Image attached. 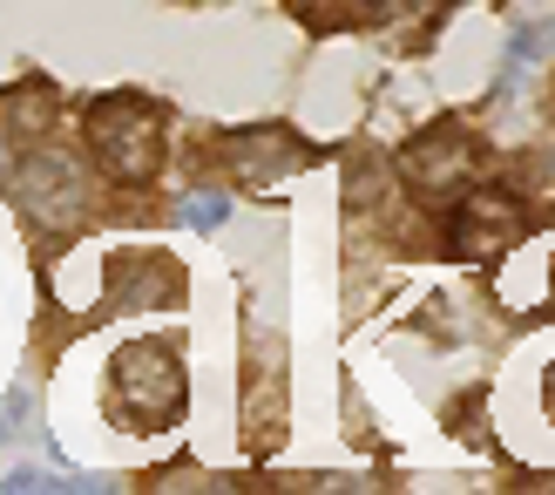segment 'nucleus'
Listing matches in <instances>:
<instances>
[{"label": "nucleus", "mask_w": 555, "mask_h": 495, "mask_svg": "<svg viewBox=\"0 0 555 495\" xmlns=\"http://www.w3.org/2000/svg\"><path fill=\"white\" fill-rule=\"evenodd\" d=\"M89 143H95L108 177L143 183L163 163V109L143 102V96H102L89 109Z\"/></svg>", "instance_id": "obj_1"}, {"label": "nucleus", "mask_w": 555, "mask_h": 495, "mask_svg": "<svg viewBox=\"0 0 555 495\" xmlns=\"http://www.w3.org/2000/svg\"><path fill=\"white\" fill-rule=\"evenodd\" d=\"M14 204L27 211V225H48V231H68L89 217V177L81 163L62 150H35L14 170Z\"/></svg>", "instance_id": "obj_2"}, {"label": "nucleus", "mask_w": 555, "mask_h": 495, "mask_svg": "<svg viewBox=\"0 0 555 495\" xmlns=\"http://www.w3.org/2000/svg\"><path fill=\"white\" fill-rule=\"evenodd\" d=\"M400 177L421 190L427 204L461 198V190L475 183V136H467L461 123H440V129H427V136H413L406 156H400Z\"/></svg>", "instance_id": "obj_3"}, {"label": "nucleus", "mask_w": 555, "mask_h": 495, "mask_svg": "<svg viewBox=\"0 0 555 495\" xmlns=\"http://www.w3.org/2000/svg\"><path fill=\"white\" fill-rule=\"evenodd\" d=\"M108 380H116V394L129 401L135 421H170V415H183V367L170 360V346H156V340L129 346L122 360L108 367Z\"/></svg>", "instance_id": "obj_4"}, {"label": "nucleus", "mask_w": 555, "mask_h": 495, "mask_svg": "<svg viewBox=\"0 0 555 495\" xmlns=\"http://www.w3.org/2000/svg\"><path fill=\"white\" fill-rule=\"evenodd\" d=\"M217 150H224L244 177H285L292 163L305 156V143H298L292 129H237V136H224Z\"/></svg>", "instance_id": "obj_5"}, {"label": "nucleus", "mask_w": 555, "mask_h": 495, "mask_svg": "<svg viewBox=\"0 0 555 495\" xmlns=\"http://www.w3.org/2000/svg\"><path fill=\"white\" fill-rule=\"evenodd\" d=\"M224 217H231V198H224V190H197V198H183V225L217 231Z\"/></svg>", "instance_id": "obj_6"}, {"label": "nucleus", "mask_w": 555, "mask_h": 495, "mask_svg": "<svg viewBox=\"0 0 555 495\" xmlns=\"http://www.w3.org/2000/svg\"><path fill=\"white\" fill-rule=\"evenodd\" d=\"M21 415H27V394H14V401H0V434H8V428H14Z\"/></svg>", "instance_id": "obj_7"}]
</instances>
